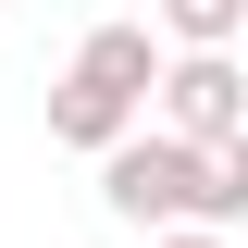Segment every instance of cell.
Here are the masks:
<instances>
[{
    "mask_svg": "<svg viewBox=\"0 0 248 248\" xmlns=\"http://www.w3.org/2000/svg\"><path fill=\"white\" fill-rule=\"evenodd\" d=\"M99 199L112 223H248V137H161V124H124L99 149Z\"/></svg>",
    "mask_w": 248,
    "mask_h": 248,
    "instance_id": "obj_1",
    "label": "cell"
},
{
    "mask_svg": "<svg viewBox=\"0 0 248 248\" xmlns=\"http://www.w3.org/2000/svg\"><path fill=\"white\" fill-rule=\"evenodd\" d=\"M149 75H161V37H149V25H124V13H112V25H87V37H75V62H62V87H50V137L99 161L124 124L149 112Z\"/></svg>",
    "mask_w": 248,
    "mask_h": 248,
    "instance_id": "obj_2",
    "label": "cell"
},
{
    "mask_svg": "<svg viewBox=\"0 0 248 248\" xmlns=\"http://www.w3.org/2000/svg\"><path fill=\"white\" fill-rule=\"evenodd\" d=\"M149 99H161V137H248V75H236V50H174L149 75Z\"/></svg>",
    "mask_w": 248,
    "mask_h": 248,
    "instance_id": "obj_3",
    "label": "cell"
},
{
    "mask_svg": "<svg viewBox=\"0 0 248 248\" xmlns=\"http://www.w3.org/2000/svg\"><path fill=\"white\" fill-rule=\"evenodd\" d=\"M149 13L174 50H236V25H248V0H149Z\"/></svg>",
    "mask_w": 248,
    "mask_h": 248,
    "instance_id": "obj_4",
    "label": "cell"
},
{
    "mask_svg": "<svg viewBox=\"0 0 248 248\" xmlns=\"http://www.w3.org/2000/svg\"><path fill=\"white\" fill-rule=\"evenodd\" d=\"M149 248H236L223 223H149Z\"/></svg>",
    "mask_w": 248,
    "mask_h": 248,
    "instance_id": "obj_5",
    "label": "cell"
}]
</instances>
